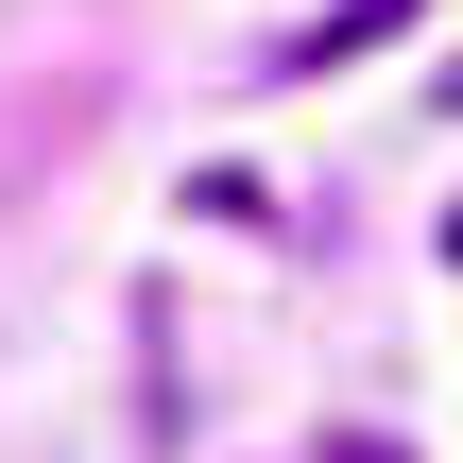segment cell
<instances>
[{
  "instance_id": "3",
  "label": "cell",
  "mask_w": 463,
  "mask_h": 463,
  "mask_svg": "<svg viewBox=\"0 0 463 463\" xmlns=\"http://www.w3.org/2000/svg\"><path fill=\"white\" fill-rule=\"evenodd\" d=\"M447 258H463V206H447Z\"/></svg>"
},
{
  "instance_id": "1",
  "label": "cell",
  "mask_w": 463,
  "mask_h": 463,
  "mask_svg": "<svg viewBox=\"0 0 463 463\" xmlns=\"http://www.w3.org/2000/svg\"><path fill=\"white\" fill-rule=\"evenodd\" d=\"M412 17H430V0H326V17H309V34H292L275 69H344V52H378V34H412Z\"/></svg>"
},
{
  "instance_id": "2",
  "label": "cell",
  "mask_w": 463,
  "mask_h": 463,
  "mask_svg": "<svg viewBox=\"0 0 463 463\" xmlns=\"http://www.w3.org/2000/svg\"><path fill=\"white\" fill-rule=\"evenodd\" d=\"M326 463H412V447H378V430H344V447H326Z\"/></svg>"
},
{
  "instance_id": "4",
  "label": "cell",
  "mask_w": 463,
  "mask_h": 463,
  "mask_svg": "<svg viewBox=\"0 0 463 463\" xmlns=\"http://www.w3.org/2000/svg\"><path fill=\"white\" fill-rule=\"evenodd\" d=\"M447 103H463V86H447Z\"/></svg>"
}]
</instances>
